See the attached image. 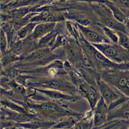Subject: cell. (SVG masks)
Here are the masks:
<instances>
[{
  "mask_svg": "<svg viewBox=\"0 0 129 129\" xmlns=\"http://www.w3.org/2000/svg\"><path fill=\"white\" fill-rule=\"evenodd\" d=\"M34 89L35 91L29 97V100L33 102L51 101L68 106L71 103L76 102L81 98L54 90Z\"/></svg>",
  "mask_w": 129,
  "mask_h": 129,
  "instance_id": "cell-5",
  "label": "cell"
},
{
  "mask_svg": "<svg viewBox=\"0 0 129 129\" xmlns=\"http://www.w3.org/2000/svg\"><path fill=\"white\" fill-rule=\"evenodd\" d=\"M35 8L31 6H26L18 7L16 10L12 11L13 16L16 18H22L26 16L29 13L33 11Z\"/></svg>",
  "mask_w": 129,
  "mask_h": 129,
  "instance_id": "cell-27",
  "label": "cell"
},
{
  "mask_svg": "<svg viewBox=\"0 0 129 129\" xmlns=\"http://www.w3.org/2000/svg\"><path fill=\"white\" fill-rule=\"evenodd\" d=\"M80 119L73 116L64 117L57 122L52 126V129H71L73 128L76 122Z\"/></svg>",
  "mask_w": 129,
  "mask_h": 129,
  "instance_id": "cell-22",
  "label": "cell"
},
{
  "mask_svg": "<svg viewBox=\"0 0 129 129\" xmlns=\"http://www.w3.org/2000/svg\"><path fill=\"white\" fill-rule=\"evenodd\" d=\"M69 76V75H68ZM55 78H36L30 79L27 87L33 88L47 89L59 91L74 96L81 97L76 86L67 76Z\"/></svg>",
  "mask_w": 129,
  "mask_h": 129,
  "instance_id": "cell-4",
  "label": "cell"
},
{
  "mask_svg": "<svg viewBox=\"0 0 129 129\" xmlns=\"http://www.w3.org/2000/svg\"><path fill=\"white\" fill-rule=\"evenodd\" d=\"M84 52L87 64L101 74L104 71L111 70L129 69V63H117L110 60L91 43L86 41L82 36L79 40Z\"/></svg>",
  "mask_w": 129,
  "mask_h": 129,
  "instance_id": "cell-3",
  "label": "cell"
},
{
  "mask_svg": "<svg viewBox=\"0 0 129 129\" xmlns=\"http://www.w3.org/2000/svg\"><path fill=\"white\" fill-rule=\"evenodd\" d=\"M101 21L104 26L108 27L116 31H121L129 34V30L125 23L121 22L113 17H102Z\"/></svg>",
  "mask_w": 129,
  "mask_h": 129,
  "instance_id": "cell-19",
  "label": "cell"
},
{
  "mask_svg": "<svg viewBox=\"0 0 129 129\" xmlns=\"http://www.w3.org/2000/svg\"><path fill=\"white\" fill-rule=\"evenodd\" d=\"M93 110V127H100L107 122L108 105L101 97Z\"/></svg>",
  "mask_w": 129,
  "mask_h": 129,
  "instance_id": "cell-14",
  "label": "cell"
},
{
  "mask_svg": "<svg viewBox=\"0 0 129 129\" xmlns=\"http://www.w3.org/2000/svg\"><path fill=\"white\" fill-rule=\"evenodd\" d=\"M76 87L80 96L88 101L90 109L93 110L101 97L98 88L89 84L85 80Z\"/></svg>",
  "mask_w": 129,
  "mask_h": 129,
  "instance_id": "cell-11",
  "label": "cell"
},
{
  "mask_svg": "<svg viewBox=\"0 0 129 129\" xmlns=\"http://www.w3.org/2000/svg\"><path fill=\"white\" fill-rule=\"evenodd\" d=\"M116 32L118 36L117 43L123 48L129 50V34L123 32Z\"/></svg>",
  "mask_w": 129,
  "mask_h": 129,
  "instance_id": "cell-30",
  "label": "cell"
},
{
  "mask_svg": "<svg viewBox=\"0 0 129 129\" xmlns=\"http://www.w3.org/2000/svg\"><path fill=\"white\" fill-rule=\"evenodd\" d=\"M56 59L66 60L63 50L59 53H56L48 47H41L21 56L19 60L9 66L16 69L20 73L46 66Z\"/></svg>",
  "mask_w": 129,
  "mask_h": 129,
  "instance_id": "cell-2",
  "label": "cell"
},
{
  "mask_svg": "<svg viewBox=\"0 0 129 129\" xmlns=\"http://www.w3.org/2000/svg\"><path fill=\"white\" fill-rule=\"evenodd\" d=\"M56 24V22L38 23L30 36L34 40L38 41L40 39L53 31Z\"/></svg>",
  "mask_w": 129,
  "mask_h": 129,
  "instance_id": "cell-16",
  "label": "cell"
},
{
  "mask_svg": "<svg viewBox=\"0 0 129 129\" xmlns=\"http://www.w3.org/2000/svg\"><path fill=\"white\" fill-rule=\"evenodd\" d=\"M120 121L119 120H114L110 121H107L104 125L98 127H93L92 129H112L115 125H116Z\"/></svg>",
  "mask_w": 129,
  "mask_h": 129,
  "instance_id": "cell-31",
  "label": "cell"
},
{
  "mask_svg": "<svg viewBox=\"0 0 129 129\" xmlns=\"http://www.w3.org/2000/svg\"><path fill=\"white\" fill-rule=\"evenodd\" d=\"M1 106L25 114H29L22 105L5 97L1 96Z\"/></svg>",
  "mask_w": 129,
  "mask_h": 129,
  "instance_id": "cell-21",
  "label": "cell"
},
{
  "mask_svg": "<svg viewBox=\"0 0 129 129\" xmlns=\"http://www.w3.org/2000/svg\"><path fill=\"white\" fill-rule=\"evenodd\" d=\"M81 36L87 42L91 44H99L112 42L105 35L94 31L86 26L76 22Z\"/></svg>",
  "mask_w": 129,
  "mask_h": 129,
  "instance_id": "cell-15",
  "label": "cell"
},
{
  "mask_svg": "<svg viewBox=\"0 0 129 129\" xmlns=\"http://www.w3.org/2000/svg\"><path fill=\"white\" fill-rule=\"evenodd\" d=\"M97 1L107 7L111 12L113 17L115 19L125 24L126 16L121 9V8L116 4L109 0H97Z\"/></svg>",
  "mask_w": 129,
  "mask_h": 129,
  "instance_id": "cell-18",
  "label": "cell"
},
{
  "mask_svg": "<svg viewBox=\"0 0 129 129\" xmlns=\"http://www.w3.org/2000/svg\"><path fill=\"white\" fill-rule=\"evenodd\" d=\"M93 126V110L90 109L76 122L73 129H92Z\"/></svg>",
  "mask_w": 129,
  "mask_h": 129,
  "instance_id": "cell-20",
  "label": "cell"
},
{
  "mask_svg": "<svg viewBox=\"0 0 129 129\" xmlns=\"http://www.w3.org/2000/svg\"><path fill=\"white\" fill-rule=\"evenodd\" d=\"M106 57L117 63H129V50L113 42L92 44Z\"/></svg>",
  "mask_w": 129,
  "mask_h": 129,
  "instance_id": "cell-8",
  "label": "cell"
},
{
  "mask_svg": "<svg viewBox=\"0 0 129 129\" xmlns=\"http://www.w3.org/2000/svg\"><path fill=\"white\" fill-rule=\"evenodd\" d=\"M104 35L113 43H117L118 40V36L116 31L105 26L102 27Z\"/></svg>",
  "mask_w": 129,
  "mask_h": 129,
  "instance_id": "cell-29",
  "label": "cell"
},
{
  "mask_svg": "<svg viewBox=\"0 0 129 129\" xmlns=\"http://www.w3.org/2000/svg\"><path fill=\"white\" fill-rule=\"evenodd\" d=\"M38 1L39 0H20L17 4H16V5H15L14 6L17 8L23 6H30V5H31L32 4H33L34 3Z\"/></svg>",
  "mask_w": 129,
  "mask_h": 129,
  "instance_id": "cell-33",
  "label": "cell"
},
{
  "mask_svg": "<svg viewBox=\"0 0 129 129\" xmlns=\"http://www.w3.org/2000/svg\"><path fill=\"white\" fill-rule=\"evenodd\" d=\"M111 1L118 6H119L121 8L126 9L129 10V0H109Z\"/></svg>",
  "mask_w": 129,
  "mask_h": 129,
  "instance_id": "cell-32",
  "label": "cell"
},
{
  "mask_svg": "<svg viewBox=\"0 0 129 129\" xmlns=\"http://www.w3.org/2000/svg\"><path fill=\"white\" fill-rule=\"evenodd\" d=\"M51 129H52V128H51ZM71 129H73V128H71Z\"/></svg>",
  "mask_w": 129,
  "mask_h": 129,
  "instance_id": "cell-35",
  "label": "cell"
},
{
  "mask_svg": "<svg viewBox=\"0 0 129 129\" xmlns=\"http://www.w3.org/2000/svg\"><path fill=\"white\" fill-rule=\"evenodd\" d=\"M31 114L39 119L53 121H58L66 117L73 116L81 119L84 114L75 112L68 106L51 101L33 102L27 100L21 104Z\"/></svg>",
  "mask_w": 129,
  "mask_h": 129,
  "instance_id": "cell-1",
  "label": "cell"
},
{
  "mask_svg": "<svg viewBox=\"0 0 129 129\" xmlns=\"http://www.w3.org/2000/svg\"><path fill=\"white\" fill-rule=\"evenodd\" d=\"M97 86L101 97L108 106L123 95L101 78L97 80Z\"/></svg>",
  "mask_w": 129,
  "mask_h": 129,
  "instance_id": "cell-12",
  "label": "cell"
},
{
  "mask_svg": "<svg viewBox=\"0 0 129 129\" xmlns=\"http://www.w3.org/2000/svg\"><path fill=\"white\" fill-rule=\"evenodd\" d=\"M57 121L36 119L28 122L18 123L24 129H51Z\"/></svg>",
  "mask_w": 129,
  "mask_h": 129,
  "instance_id": "cell-17",
  "label": "cell"
},
{
  "mask_svg": "<svg viewBox=\"0 0 129 129\" xmlns=\"http://www.w3.org/2000/svg\"><path fill=\"white\" fill-rule=\"evenodd\" d=\"M19 73L27 74L31 76L32 79L43 77L55 78L68 76L63 67V60L61 59H56L46 66L21 72Z\"/></svg>",
  "mask_w": 129,
  "mask_h": 129,
  "instance_id": "cell-7",
  "label": "cell"
},
{
  "mask_svg": "<svg viewBox=\"0 0 129 129\" xmlns=\"http://www.w3.org/2000/svg\"><path fill=\"white\" fill-rule=\"evenodd\" d=\"M107 121L119 120L129 122V97L123 95L108 106Z\"/></svg>",
  "mask_w": 129,
  "mask_h": 129,
  "instance_id": "cell-10",
  "label": "cell"
},
{
  "mask_svg": "<svg viewBox=\"0 0 129 129\" xmlns=\"http://www.w3.org/2000/svg\"><path fill=\"white\" fill-rule=\"evenodd\" d=\"M66 26L68 31L73 37V38L79 41L81 35L76 23L70 20H67L66 21Z\"/></svg>",
  "mask_w": 129,
  "mask_h": 129,
  "instance_id": "cell-26",
  "label": "cell"
},
{
  "mask_svg": "<svg viewBox=\"0 0 129 129\" xmlns=\"http://www.w3.org/2000/svg\"><path fill=\"white\" fill-rule=\"evenodd\" d=\"M60 2H64V1H67V0H58Z\"/></svg>",
  "mask_w": 129,
  "mask_h": 129,
  "instance_id": "cell-34",
  "label": "cell"
},
{
  "mask_svg": "<svg viewBox=\"0 0 129 129\" xmlns=\"http://www.w3.org/2000/svg\"><path fill=\"white\" fill-rule=\"evenodd\" d=\"M101 79L129 97V69L104 71L101 74Z\"/></svg>",
  "mask_w": 129,
  "mask_h": 129,
  "instance_id": "cell-6",
  "label": "cell"
},
{
  "mask_svg": "<svg viewBox=\"0 0 129 129\" xmlns=\"http://www.w3.org/2000/svg\"><path fill=\"white\" fill-rule=\"evenodd\" d=\"M62 47L66 60L76 69H77L83 65L88 64L78 41L74 38L68 39Z\"/></svg>",
  "mask_w": 129,
  "mask_h": 129,
  "instance_id": "cell-9",
  "label": "cell"
},
{
  "mask_svg": "<svg viewBox=\"0 0 129 129\" xmlns=\"http://www.w3.org/2000/svg\"><path fill=\"white\" fill-rule=\"evenodd\" d=\"M39 119L31 114H25L1 106V120H9L21 123Z\"/></svg>",
  "mask_w": 129,
  "mask_h": 129,
  "instance_id": "cell-13",
  "label": "cell"
},
{
  "mask_svg": "<svg viewBox=\"0 0 129 129\" xmlns=\"http://www.w3.org/2000/svg\"><path fill=\"white\" fill-rule=\"evenodd\" d=\"M21 57L16 55L8 51L6 54L1 57V68H5L19 60Z\"/></svg>",
  "mask_w": 129,
  "mask_h": 129,
  "instance_id": "cell-24",
  "label": "cell"
},
{
  "mask_svg": "<svg viewBox=\"0 0 129 129\" xmlns=\"http://www.w3.org/2000/svg\"><path fill=\"white\" fill-rule=\"evenodd\" d=\"M37 24V23L29 22L21 27L17 33L18 40H23L30 36Z\"/></svg>",
  "mask_w": 129,
  "mask_h": 129,
  "instance_id": "cell-23",
  "label": "cell"
},
{
  "mask_svg": "<svg viewBox=\"0 0 129 129\" xmlns=\"http://www.w3.org/2000/svg\"><path fill=\"white\" fill-rule=\"evenodd\" d=\"M67 40L68 39H67L63 35L57 33L49 44L48 47L51 51H55V49L59 47H63V46L66 43Z\"/></svg>",
  "mask_w": 129,
  "mask_h": 129,
  "instance_id": "cell-25",
  "label": "cell"
},
{
  "mask_svg": "<svg viewBox=\"0 0 129 129\" xmlns=\"http://www.w3.org/2000/svg\"><path fill=\"white\" fill-rule=\"evenodd\" d=\"M0 41H1V57L3 56L8 51L9 47V41L7 36L6 34L5 30L1 28V35H0Z\"/></svg>",
  "mask_w": 129,
  "mask_h": 129,
  "instance_id": "cell-28",
  "label": "cell"
}]
</instances>
